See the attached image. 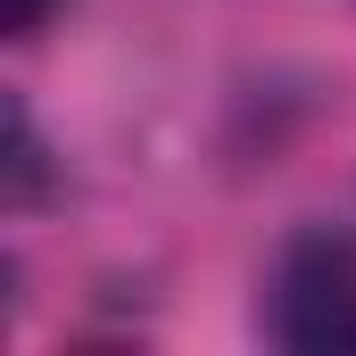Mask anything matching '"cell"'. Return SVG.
<instances>
[{
    "label": "cell",
    "mask_w": 356,
    "mask_h": 356,
    "mask_svg": "<svg viewBox=\"0 0 356 356\" xmlns=\"http://www.w3.org/2000/svg\"><path fill=\"white\" fill-rule=\"evenodd\" d=\"M266 332L282 348H356V249L348 241H290L266 290Z\"/></svg>",
    "instance_id": "1"
},
{
    "label": "cell",
    "mask_w": 356,
    "mask_h": 356,
    "mask_svg": "<svg viewBox=\"0 0 356 356\" xmlns=\"http://www.w3.org/2000/svg\"><path fill=\"white\" fill-rule=\"evenodd\" d=\"M0 8H8V25H17V33H25V25H33V17H42V8H50V0H0Z\"/></svg>",
    "instance_id": "3"
},
{
    "label": "cell",
    "mask_w": 356,
    "mask_h": 356,
    "mask_svg": "<svg viewBox=\"0 0 356 356\" xmlns=\"http://www.w3.org/2000/svg\"><path fill=\"white\" fill-rule=\"evenodd\" d=\"M33 191H42V141H33L25 99H8V199H17V207H33Z\"/></svg>",
    "instance_id": "2"
}]
</instances>
